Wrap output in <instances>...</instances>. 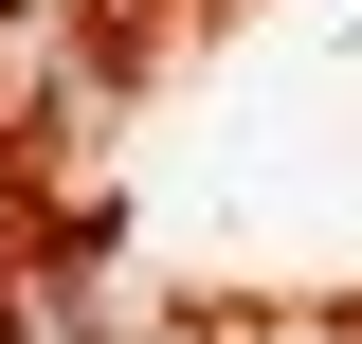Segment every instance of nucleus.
Masks as SVG:
<instances>
[{"label": "nucleus", "mask_w": 362, "mask_h": 344, "mask_svg": "<svg viewBox=\"0 0 362 344\" xmlns=\"http://www.w3.org/2000/svg\"><path fill=\"white\" fill-rule=\"evenodd\" d=\"M109 91H127V18L109 0H0V109L37 145H90Z\"/></svg>", "instance_id": "f257e3e1"}]
</instances>
